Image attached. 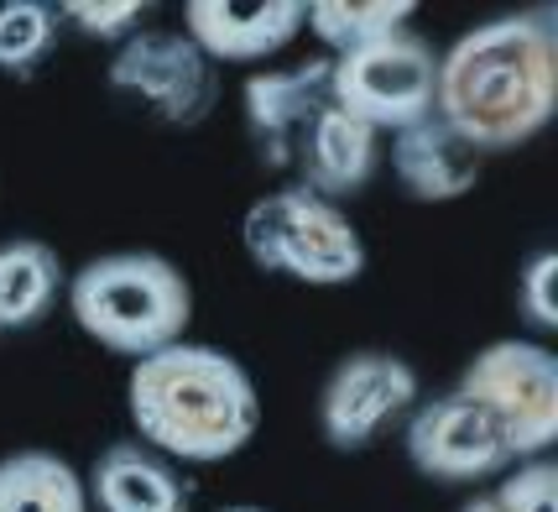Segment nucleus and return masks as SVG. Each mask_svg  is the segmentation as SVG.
I'll use <instances>...</instances> for the list:
<instances>
[{
  "label": "nucleus",
  "mask_w": 558,
  "mask_h": 512,
  "mask_svg": "<svg viewBox=\"0 0 558 512\" xmlns=\"http://www.w3.org/2000/svg\"><path fill=\"white\" fill-rule=\"evenodd\" d=\"M63 293V257L37 236L0 241V335L37 330Z\"/></svg>",
  "instance_id": "15"
},
{
  "label": "nucleus",
  "mask_w": 558,
  "mask_h": 512,
  "mask_svg": "<svg viewBox=\"0 0 558 512\" xmlns=\"http://www.w3.org/2000/svg\"><path fill=\"white\" fill-rule=\"evenodd\" d=\"M142 16V0H63L58 5V22H73L84 37H99V43H131Z\"/></svg>",
  "instance_id": "20"
},
{
  "label": "nucleus",
  "mask_w": 558,
  "mask_h": 512,
  "mask_svg": "<svg viewBox=\"0 0 558 512\" xmlns=\"http://www.w3.org/2000/svg\"><path fill=\"white\" fill-rule=\"evenodd\" d=\"M219 512H271V508H219Z\"/></svg>",
  "instance_id": "23"
},
{
  "label": "nucleus",
  "mask_w": 558,
  "mask_h": 512,
  "mask_svg": "<svg viewBox=\"0 0 558 512\" xmlns=\"http://www.w3.org/2000/svg\"><path fill=\"white\" fill-rule=\"evenodd\" d=\"M470 403H481L501 434L511 461H537L558 439V361L543 341H490L460 371Z\"/></svg>",
  "instance_id": "5"
},
{
  "label": "nucleus",
  "mask_w": 558,
  "mask_h": 512,
  "mask_svg": "<svg viewBox=\"0 0 558 512\" xmlns=\"http://www.w3.org/2000/svg\"><path fill=\"white\" fill-rule=\"evenodd\" d=\"M554 277H558V251H533L527 267H522V283H517V298H522V314L533 330H558V303H554Z\"/></svg>",
  "instance_id": "21"
},
{
  "label": "nucleus",
  "mask_w": 558,
  "mask_h": 512,
  "mask_svg": "<svg viewBox=\"0 0 558 512\" xmlns=\"http://www.w3.org/2000/svg\"><path fill=\"white\" fill-rule=\"evenodd\" d=\"M84 491L99 512H194V487L183 481L178 461L142 439H110L89 465Z\"/></svg>",
  "instance_id": "12"
},
{
  "label": "nucleus",
  "mask_w": 558,
  "mask_h": 512,
  "mask_svg": "<svg viewBox=\"0 0 558 512\" xmlns=\"http://www.w3.org/2000/svg\"><path fill=\"white\" fill-rule=\"evenodd\" d=\"M413 16L417 0H314V5H303V26L324 43L329 58H344L376 37H391Z\"/></svg>",
  "instance_id": "17"
},
{
  "label": "nucleus",
  "mask_w": 558,
  "mask_h": 512,
  "mask_svg": "<svg viewBox=\"0 0 558 512\" xmlns=\"http://www.w3.org/2000/svg\"><path fill=\"white\" fill-rule=\"evenodd\" d=\"M58 43V5L48 0H0V73L26 79L48 63Z\"/></svg>",
  "instance_id": "18"
},
{
  "label": "nucleus",
  "mask_w": 558,
  "mask_h": 512,
  "mask_svg": "<svg viewBox=\"0 0 558 512\" xmlns=\"http://www.w3.org/2000/svg\"><path fill=\"white\" fill-rule=\"evenodd\" d=\"M329 58L288 63V69H256L245 79V136L256 163L271 172H292L298 142L329 105Z\"/></svg>",
  "instance_id": "10"
},
{
  "label": "nucleus",
  "mask_w": 558,
  "mask_h": 512,
  "mask_svg": "<svg viewBox=\"0 0 558 512\" xmlns=\"http://www.w3.org/2000/svg\"><path fill=\"white\" fill-rule=\"evenodd\" d=\"M125 408L136 439L183 465H219L241 455L262 429V392L230 350L178 341L131 361Z\"/></svg>",
  "instance_id": "2"
},
{
  "label": "nucleus",
  "mask_w": 558,
  "mask_h": 512,
  "mask_svg": "<svg viewBox=\"0 0 558 512\" xmlns=\"http://www.w3.org/2000/svg\"><path fill=\"white\" fill-rule=\"evenodd\" d=\"M391 172L402 194L417 204H454V199L475 194L481 152H470L438 116H423V121L391 131Z\"/></svg>",
  "instance_id": "14"
},
{
  "label": "nucleus",
  "mask_w": 558,
  "mask_h": 512,
  "mask_svg": "<svg viewBox=\"0 0 558 512\" xmlns=\"http://www.w3.org/2000/svg\"><path fill=\"white\" fill-rule=\"evenodd\" d=\"M0 512H89V491L58 450H11L0 455Z\"/></svg>",
  "instance_id": "16"
},
{
  "label": "nucleus",
  "mask_w": 558,
  "mask_h": 512,
  "mask_svg": "<svg viewBox=\"0 0 558 512\" xmlns=\"http://www.w3.org/2000/svg\"><path fill=\"white\" fill-rule=\"evenodd\" d=\"M496 512H558V465L548 455L537 461H511L507 476L490 491Z\"/></svg>",
  "instance_id": "19"
},
{
  "label": "nucleus",
  "mask_w": 558,
  "mask_h": 512,
  "mask_svg": "<svg viewBox=\"0 0 558 512\" xmlns=\"http://www.w3.org/2000/svg\"><path fill=\"white\" fill-rule=\"evenodd\" d=\"M73 324L110 356L142 361L194 324V283L162 251H105L69 277Z\"/></svg>",
  "instance_id": "3"
},
{
  "label": "nucleus",
  "mask_w": 558,
  "mask_h": 512,
  "mask_svg": "<svg viewBox=\"0 0 558 512\" xmlns=\"http://www.w3.org/2000/svg\"><path fill=\"white\" fill-rule=\"evenodd\" d=\"M110 90L136 99L146 116L162 126H198L215 116L219 99V69L183 37V32H136L121 52L110 58Z\"/></svg>",
  "instance_id": "8"
},
{
  "label": "nucleus",
  "mask_w": 558,
  "mask_h": 512,
  "mask_svg": "<svg viewBox=\"0 0 558 512\" xmlns=\"http://www.w3.org/2000/svg\"><path fill=\"white\" fill-rule=\"evenodd\" d=\"M329 95L344 116L361 126L381 131H402V126L434 116L438 99V52L428 37H417L413 26L376 37L365 48L329 58Z\"/></svg>",
  "instance_id": "6"
},
{
  "label": "nucleus",
  "mask_w": 558,
  "mask_h": 512,
  "mask_svg": "<svg viewBox=\"0 0 558 512\" xmlns=\"http://www.w3.org/2000/svg\"><path fill=\"white\" fill-rule=\"evenodd\" d=\"M464 512H496V508H490V491H486V497H475V502H464Z\"/></svg>",
  "instance_id": "22"
},
{
  "label": "nucleus",
  "mask_w": 558,
  "mask_h": 512,
  "mask_svg": "<svg viewBox=\"0 0 558 512\" xmlns=\"http://www.w3.org/2000/svg\"><path fill=\"white\" fill-rule=\"evenodd\" d=\"M381 168V136L361 126L355 116H344L340 105L329 99L314 116V126L303 131L292 172H298V189H308L318 199H350L361 194L365 183Z\"/></svg>",
  "instance_id": "13"
},
{
  "label": "nucleus",
  "mask_w": 558,
  "mask_h": 512,
  "mask_svg": "<svg viewBox=\"0 0 558 512\" xmlns=\"http://www.w3.org/2000/svg\"><path fill=\"white\" fill-rule=\"evenodd\" d=\"M413 361L397 350H350L318 388V434L340 455H361L417 408Z\"/></svg>",
  "instance_id": "7"
},
{
  "label": "nucleus",
  "mask_w": 558,
  "mask_h": 512,
  "mask_svg": "<svg viewBox=\"0 0 558 512\" xmlns=\"http://www.w3.org/2000/svg\"><path fill=\"white\" fill-rule=\"evenodd\" d=\"M303 32V0H189L183 37L209 63H267Z\"/></svg>",
  "instance_id": "11"
},
{
  "label": "nucleus",
  "mask_w": 558,
  "mask_h": 512,
  "mask_svg": "<svg viewBox=\"0 0 558 512\" xmlns=\"http://www.w3.org/2000/svg\"><path fill=\"white\" fill-rule=\"evenodd\" d=\"M434 116L470 152H517L558 116V22L554 11H507L470 26L438 52Z\"/></svg>",
  "instance_id": "1"
},
{
  "label": "nucleus",
  "mask_w": 558,
  "mask_h": 512,
  "mask_svg": "<svg viewBox=\"0 0 558 512\" xmlns=\"http://www.w3.org/2000/svg\"><path fill=\"white\" fill-rule=\"evenodd\" d=\"M402 450H408L417 476L444 481V487H475V481L501 476L511 465L501 424L481 403H470L464 392H438L428 403H417L408 414Z\"/></svg>",
  "instance_id": "9"
},
{
  "label": "nucleus",
  "mask_w": 558,
  "mask_h": 512,
  "mask_svg": "<svg viewBox=\"0 0 558 512\" xmlns=\"http://www.w3.org/2000/svg\"><path fill=\"white\" fill-rule=\"evenodd\" d=\"M245 257L271 277H292L303 288H344L365 272V241L350 225L344 204L308 189H271L241 219Z\"/></svg>",
  "instance_id": "4"
}]
</instances>
